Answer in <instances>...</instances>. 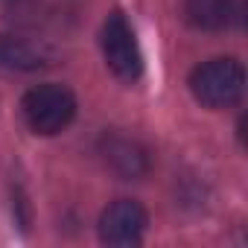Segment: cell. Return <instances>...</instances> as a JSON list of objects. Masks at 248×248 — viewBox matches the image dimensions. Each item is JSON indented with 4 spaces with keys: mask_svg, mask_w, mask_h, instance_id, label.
<instances>
[{
    "mask_svg": "<svg viewBox=\"0 0 248 248\" xmlns=\"http://www.w3.org/2000/svg\"><path fill=\"white\" fill-rule=\"evenodd\" d=\"M190 91L207 108H233L245 91V70L236 59H210L193 70Z\"/></svg>",
    "mask_w": 248,
    "mask_h": 248,
    "instance_id": "cell-1",
    "label": "cell"
},
{
    "mask_svg": "<svg viewBox=\"0 0 248 248\" xmlns=\"http://www.w3.org/2000/svg\"><path fill=\"white\" fill-rule=\"evenodd\" d=\"M76 114V96L64 85H38L24 96V120L35 135H59Z\"/></svg>",
    "mask_w": 248,
    "mask_h": 248,
    "instance_id": "cell-2",
    "label": "cell"
},
{
    "mask_svg": "<svg viewBox=\"0 0 248 248\" xmlns=\"http://www.w3.org/2000/svg\"><path fill=\"white\" fill-rule=\"evenodd\" d=\"M99 44H102L105 64L111 67V73L117 79H123V82L140 79V73H143L140 44H138V35L123 12H111L105 18L102 32H99Z\"/></svg>",
    "mask_w": 248,
    "mask_h": 248,
    "instance_id": "cell-3",
    "label": "cell"
},
{
    "mask_svg": "<svg viewBox=\"0 0 248 248\" xmlns=\"http://www.w3.org/2000/svg\"><path fill=\"white\" fill-rule=\"evenodd\" d=\"M146 231V210L135 199H117L99 216V239L105 245H138Z\"/></svg>",
    "mask_w": 248,
    "mask_h": 248,
    "instance_id": "cell-4",
    "label": "cell"
},
{
    "mask_svg": "<svg viewBox=\"0 0 248 248\" xmlns=\"http://www.w3.org/2000/svg\"><path fill=\"white\" fill-rule=\"evenodd\" d=\"M102 155H105V164L123 178H138L140 172H146V152L129 138H117V135L105 138Z\"/></svg>",
    "mask_w": 248,
    "mask_h": 248,
    "instance_id": "cell-5",
    "label": "cell"
},
{
    "mask_svg": "<svg viewBox=\"0 0 248 248\" xmlns=\"http://www.w3.org/2000/svg\"><path fill=\"white\" fill-rule=\"evenodd\" d=\"M187 21L196 30H225L233 18V0H184Z\"/></svg>",
    "mask_w": 248,
    "mask_h": 248,
    "instance_id": "cell-6",
    "label": "cell"
},
{
    "mask_svg": "<svg viewBox=\"0 0 248 248\" xmlns=\"http://www.w3.org/2000/svg\"><path fill=\"white\" fill-rule=\"evenodd\" d=\"M47 64V53L24 38L0 35V67L9 70H38Z\"/></svg>",
    "mask_w": 248,
    "mask_h": 248,
    "instance_id": "cell-7",
    "label": "cell"
}]
</instances>
